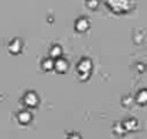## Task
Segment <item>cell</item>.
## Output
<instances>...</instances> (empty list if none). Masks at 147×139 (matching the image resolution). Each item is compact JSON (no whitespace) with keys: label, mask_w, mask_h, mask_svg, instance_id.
<instances>
[{"label":"cell","mask_w":147,"mask_h":139,"mask_svg":"<svg viewBox=\"0 0 147 139\" xmlns=\"http://www.w3.org/2000/svg\"><path fill=\"white\" fill-rule=\"evenodd\" d=\"M123 126H124V129H125L127 132H130V130H137L138 122H137L136 119H127V120L123 123Z\"/></svg>","instance_id":"4"},{"label":"cell","mask_w":147,"mask_h":139,"mask_svg":"<svg viewBox=\"0 0 147 139\" xmlns=\"http://www.w3.org/2000/svg\"><path fill=\"white\" fill-rule=\"evenodd\" d=\"M38 96L35 94V93H32V91H29L26 96H25V103L28 104V106H30V107H35L36 104H38Z\"/></svg>","instance_id":"2"},{"label":"cell","mask_w":147,"mask_h":139,"mask_svg":"<svg viewBox=\"0 0 147 139\" xmlns=\"http://www.w3.org/2000/svg\"><path fill=\"white\" fill-rule=\"evenodd\" d=\"M53 68H56V71H59V73H65L68 70V62L62 58H58L56 62L53 64Z\"/></svg>","instance_id":"3"},{"label":"cell","mask_w":147,"mask_h":139,"mask_svg":"<svg viewBox=\"0 0 147 139\" xmlns=\"http://www.w3.org/2000/svg\"><path fill=\"white\" fill-rule=\"evenodd\" d=\"M69 139H81V138H80V136H78V135H72V136H71V138H69Z\"/></svg>","instance_id":"13"},{"label":"cell","mask_w":147,"mask_h":139,"mask_svg":"<svg viewBox=\"0 0 147 139\" xmlns=\"http://www.w3.org/2000/svg\"><path fill=\"white\" fill-rule=\"evenodd\" d=\"M88 28H90V22H88V19H85V18L78 19L77 23H75V29H77L78 32H84V31H87Z\"/></svg>","instance_id":"1"},{"label":"cell","mask_w":147,"mask_h":139,"mask_svg":"<svg viewBox=\"0 0 147 139\" xmlns=\"http://www.w3.org/2000/svg\"><path fill=\"white\" fill-rule=\"evenodd\" d=\"M61 54H62V49H61V46H58V45H55V46L52 48V51H51V57H52V58H59Z\"/></svg>","instance_id":"9"},{"label":"cell","mask_w":147,"mask_h":139,"mask_svg":"<svg viewBox=\"0 0 147 139\" xmlns=\"http://www.w3.org/2000/svg\"><path fill=\"white\" fill-rule=\"evenodd\" d=\"M19 122H20V123H28V122H30V114H29L28 112L19 113Z\"/></svg>","instance_id":"8"},{"label":"cell","mask_w":147,"mask_h":139,"mask_svg":"<svg viewBox=\"0 0 147 139\" xmlns=\"http://www.w3.org/2000/svg\"><path fill=\"white\" fill-rule=\"evenodd\" d=\"M136 102H137L138 104H141V106L147 104V89H143V90H140V91L137 93Z\"/></svg>","instance_id":"5"},{"label":"cell","mask_w":147,"mask_h":139,"mask_svg":"<svg viewBox=\"0 0 147 139\" xmlns=\"http://www.w3.org/2000/svg\"><path fill=\"white\" fill-rule=\"evenodd\" d=\"M22 44H20V41L19 39H15L10 45H9V49H10V52H13V54H19L20 51H22V46H20Z\"/></svg>","instance_id":"7"},{"label":"cell","mask_w":147,"mask_h":139,"mask_svg":"<svg viewBox=\"0 0 147 139\" xmlns=\"http://www.w3.org/2000/svg\"><path fill=\"white\" fill-rule=\"evenodd\" d=\"M43 68L52 70V68H53V64H52V61H46V62H43Z\"/></svg>","instance_id":"12"},{"label":"cell","mask_w":147,"mask_h":139,"mask_svg":"<svg viewBox=\"0 0 147 139\" xmlns=\"http://www.w3.org/2000/svg\"><path fill=\"white\" fill-rule=\"evenodd\" d=\"M114 132L117 133V135H124L127 130L124 129V126H123V123H115V126H114Z\"/></svg>","instance_id":"10"},{"label":"cell","mask_w":147,"mask_h":139,"mask_svg":"<svg viewBox=\"0 0 147 139\" xmlns=\"http://www.w3.org/2000/svg\"><path fill=\"white\" fill-rule=\"evenodd\" d=\"M87 6H88L90 9H97V6H98V0H88V2H87Z\"/></svg>","instance_id":"11"},{"label":"cell","mask_w":147,"mask_h":139,"mask_svg":"<svg viewBox=\"0 0 147 139\" xmlns=\"http://www.w3.org/2000/svg\"><path fill=\"white\" fill-rule=\"evenodd\" d=\"M78 71L88 74V73L91 71V61H90V59H82V61L78 64Z\"/></svg>","instance_id":"6"}]
</instances>
